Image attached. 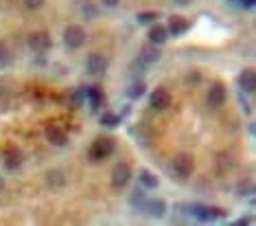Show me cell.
<instances>
[{
    "mask_svg": "<svg viewBox=\"0 0 256 226\" xmlns=\"http://www.w3.org/2000/svg\"><path fill=\"white\" fill-rule=\"evenodd\" d=\"M188 211L193 213V217L202 219V222H212V219H219V217H226V208L221 206H208V204H190Z\"/></svg>",
    "mask_w": 256,
    "mask_h": 226,
    "instance_id": "1",
    "label": "cell"
},
{
    "mask_svg": "<svg viewBox=\"0 0 256 226\" xmlns=\"http://www.w3.org/2000/svg\"><path fill=\"white\" fill-rule=\"evenodd\" d=\"M114 152V138H110V136H98L94 143H92V147H90V158L94 160V163H98V160H103V158H108L110 154Z\"/></svg>",
    "mask_w": 256,
    "mask_h": 226,
    "instance_id": "2",
    "label": "cell"
},
{
    "mask_svg": "<svg viewBox=\"0 0 256 226\" xmlns=\"http://www.w3.org/2000/svg\"><path fill=\"white\" fill-rule=\"evenodd\" d=\"M195 163H193V156L190 154H178L173 158V173L180 178V180H186V178L193 173Z\"/></svg>",
    "mask_w": 256,
    "mask_h": 226,
    "instance_id": "3",
    "label": "cell"
},
{
    "mask_svg": "<svg viewBox=\"0 0 256 226\" xmlns=\"http://www.w3.org/2000/svg\"><path fill=\"white\" fill-rule=\"evenodd\" d=\"M64 42H66L68 49H81L86 42V31H84V27H79V25H70V27H66V31H64Z\"/></svg>",
    "mask_w": 256,
    "mask_h": 226,
    "instance_id": "4",
    "label": "cell"
},
{
    "mask_svg": "<svg viewBox=\"0 0 256 226\" xmlns=\"http://www.w3.org/2000/svg\"><path fill=\"white\" fill-rule=\"evenodd\" d=\"M132 178V167L127 163H116L112 169V184L116 189H123Z\"/></svg>",
    "mask_w": 256,
    "mask_h": 226,
    "instance_id": "5",
    "label": "cell"
},
{
    "mask_svg": "<svg viewBox=\"0 0 256 226\" xmlns=\"http://www.w3.org/2000/svg\"><path fill=\"white\" fill-rule=\"evenodd\" d=\"M28 46L38 53H44V51L50 49V33L48 31H36L28 36Z\"/></svg>",
    "mask_w": 256,
    "mask_h": 226,
    "instance_id": "6",
    "label": "cell"
},
{
    "mask_svg": "<svg viewBox=\"0 0 256 226\" xmlns=\"http://www.w3.org/2000/svg\"><path fill=\"white\" fill-rule=\"evenodd\" d=\"M46 138H48V143L55 145V147H64V145L68 143V132L64 130L62 125L53 123V125L46 127Z\"/></svg>",
    "mask_w": 256,
    "mask_h": 226,
    "instance_id": "7",
    "label": "cell"
},
{
    "mask_svg": "<svg viewBox=\"0 0 256 226\" xmlns=\"http://www.w3.org/2000/svg\"><path fill=\"white\" fill-rule=\"evenodd\" d=\"M149 106L154 110H158V112H162V110H166L168 106H171V95H168L166 88H158L151 92L149 97Z\"/></svg>",
    "mask_w": 256,
    "mask_h": 226,
    "instance_id": "8",
    "label": "cell"
},
{
    "mask_svg": "<svg viewBox=\"0 0 256 226\" xmlns=\"http://www.w3.org/2000/svg\"><path fill=\"white\" fill-rule=\"evenodd\" d=\"M226 97H228V88H226L221 82H214L210 86V90H208V103H210L212 108H219L226 103Z\"/></svg>",
    "mask_w": 256,
    "mask_h": 226,
    "instance_id": "9",
    "label": "cell"
},
{
    "mask_svg": "<svg viewBox=\"0 0 256 226\" xmlns=\"http://www.w3.org/2000/svg\"><path fill=\"white\" fill-rule=\"evenodd\" d=\"M108 66H110L108 57L101 53H92L88 57V62H86V68H88V73H92V75H103L108 71Z\"/></svg>",
    "mask_w": 256,
    "mask_h": 226,
    "instance_id": "10",
    "label": "cell"
},
{
    "mask_svg": "<svg viewBox=\"0 0 256 226\" xmlns=\"http://www.w3.org/2000/svg\"><path fill=\"white\" fill-rule=\"evenodd\" d=\"M142 211L147 213V215H151V217H162L166 213V202L162 198H147Z\"/></svg>",
    "mask_w": 256,
    "mask_h": 226,
    "instance_id": "11",
    "label": "cell"
},
{
    "mask_svg": "<svg viewBox=\"0 0 256 226\" xmlns=\"http://www.w3.org/2000/svg\"><path fill=\"white\" fill-rule=\"evenodd\" d=\"M188 20L182 18V16H171L168 18V27H166V31L171 33V36H182V33L188 31Z\"/></svg>",
    "mask_w": 256,
    "mask_h": 226,
    "instance_id": "12",
    "label": "cell"
},
{
    "mask_svg": "<svg viewBox=\"0 0 256 226\" xmlns=\"http://www.w3.org/2000/svg\"><path fill=\"white\" fill-rule=\"evenodd\" d=\"M238 86H241V90L248 92V95H252L256 90V75H254L252 68H248V71H243L238 75Z\"/></svg>",
    "mask_w": 256,
    "mask_h": 226,
    "instance_id": "13",
    "label": "cell"
},
{
    "mask_svg": "<svg viewBox=\"0 0 256 226\" xmlns=\"http://www.w3.org/2000/svg\"><path fill=\"white\" fill-rule=\"evenodd\" d=\"M147 38H149L151 44L160 46V44H164L166 40H168V31H166V27H162V25H151Z\"/></svg>",
    "mask_w": 256,
    "mask_h": 226,
    "instance_id": "14",
    "label": "cell"
},
{
    "mask_svg": "<svg viewBox=\"0 0 256 226\" xmlns=\"http://www.w3.org/2000/svg\"><path fill=\"white\" fill-rule=\"evenodd\" d=\"M20 165H22V152L16 147H9L7 152H4V167H7L9 171H16Z\"/></svg>",
    "mask_w": 256,
    "mask_h": 226,
    "instance_id": "15",
    "label": "cell"
},
{
    "mask_svg": "<svg viewBox=\"0 0 256 226\" xmlns=\"http://www.w3.org/2000/svg\"><path fill=\"white\" fill-rule=\"evenodd\" d=\"M162 57V53H160V49L156 44H144L142 49H140V60L144 62V64H156Z\"/></svg>",
    "mask_w": 256,
    "mask_h": 226,
    "instance_id": "16",
    "label": "cell"
},
{
    "mask_svg": "<svg viewBox=\"0 0 256 226\" xmlns=\"http://www.w3.org/2000/svg\"><path fill=\"white\" fill-rule=\"evenodd\" d=\"M86 99L90 101L92 110H98V106L106 101V97H103V90L98 86H92V88H86Z\"/></svg>",
    "mask_w": 256,
    "mask_h": 226,
    "instance_id": "17",
    "label": "cell"
},
{
    "mask_svg": "<svg viewBox=\"0 0 256 226\" xmlns=\"http://www.w3.org/2000/svg\"><path fill=\"white\" fill-rule=\"evenodd\" d=\"M144 90H147V86H144V82H132L130 84V88H127V97L130 99H140V97L144 95Z\"/></svg>",
    "mask_w": 256,
    "mask_h": 226,
    "instance_id": "18",
    "label": "cell"
},
{
    "mask_svg": "<svg viewBox=\"0 0 256 226\" xmlns=\"http://www.w3.org/2000/svg\"><path fill=\"white\" fill-rule=\"evenodd\" d=\"M86 99V88H77V90H70V95H68V106L70 108H79L81 103Z\"/></svg>",
    "mask_w": 256,
    "mask_h": 226,
    "instance_id": "19",
    "label": "cell"
},
{
    "mask_svg": "<svg viewBox=\"0 0 256 226\" xmlns=\"http://www.w3.org/2000/svg\"><path fill=\"white\" fill-rule=\"evenodd\" d=\"M140 184L147 189H156L158 187V178H156L149 169H140Z\"/></svg>",
    "mask_w": 256,
    "mask_h": 226,
    "instance_id": "20",
    "label": "cell"
},
{
    "mask_svg": "<svg viewBox=\"0 0 256 226\" xmlns=\"http://www.w3.org/2000/svg\"><path fill=\"white\" fill-rule=\"evenodd\" d=\"M130 202H132V206H134V208L142 211V208H144V202H147V193H144V191H140V189H136V191L132 193Z\"/></svg>",
    "mask_w": 256,
    "mask_h": 226,
    "instance_id": "21",
    "label": "cell"
},
{
    "mask_svg": "<svg viewBox=\"0 0 256 226\" xmlns=\"http://www.w3.org/2000/svg\"><path fill=\"white\" fill-rule=\"evenodd\" d=\"M158 18H160L158 11H140V14L136 16L138 25H154V22L158 20Z\"/></svg>",
    "mask_w": 256,
    "mask_h": 226,
    "instance_id": "22",
    "label": "cell"
},
{
    "mask_svg": "<svg viewBox=\"0 0 256 226\" xmlns=\"http://www.w3.org/2000/svg\"><path fill=\"white\" fill-rule=\"evenodd\" d=\"M11 64V51L7 42H0V66H9Z\"/></svg>",
    "mask_w": 256,
    "mask_h": 226,
    "instance_id": "23",
    "label": "cell"
},
{
    "mask_svg": "<svg viewBox=\"0 0 256 226\" xmlns=\"http://www.w3.org/2000/svg\"><path fill=\"white\" fill-rule=\"evenodd\" d=\"M101 123L106 125V127H116V125L120 123V117H118V114H112V112H106L101 117Z\"/></svg>",
    "mask_w": 256,
    "mask_h": 226,
    "instance_id": "24",
    "label": "cell"
},
{
    "mask_svg": "<svg viewBox=\"0 0 256 226\" xmlns=\"http://www.w3.org/2000/svg\"><path fill=\"white\" fill-rule=\"evenodd\" d=\"M236 193L238 195H252L254 193V184L250 182V180L248 182H238L236 184Z\"/></svg>",
    "mask_w": 256,
    "mask_h": 226,
    "instance_id": "25",
    "label": "cell"
},
{
    "mask_svg": "<svg viewBox=\"0 0 256 226\" xmlns=\"http://www.w3.org/2000/svg\"><path fill=\"white\" fill-rule=\"evenodd\" d=\"M46 178H48L50 184H60V187L64 184V173L62 171H48L46 173Z\"/></svg>",
    "mask_w": 256,
    "mask_h": 226,
    "instance_id": "26",
    "label": "cell"
},
{
    "mask_svg": "<svg viewBox=\"0 0 256 226\" xmlns=\"http://www.w3.org/2000/svg\"><path fill=\"white\" fill-rule=\"evenodd\" d=\"M22 3H24L26 9H40L46 3V0H22Z\"/></svg>",
    "mask_w": 256,
    "mask_h": 226,
    "instance_id": "27",
    "label": "cell"
},
{
    "mask_svg": "<svg viewBox=\"0 0 256 226\" xmlns=\"http://www.w3.org/2000/svg\"><path fill=\"white\" fill-rule=\"evenodd\" d=\"M236 3H238V5H241V7H243V9H252V7H254V3H256V0H236Z\"/></svg>",
    "mask_w": 256,
    "mask_h": 226,
    "instance_id": "28",
    "label": "cell"
},
{
    "mask_svg": "<svg viewBox=\"0 0 256 226\" xmlns=\"http://www.w3.org/2000/svg\"><path fill=\"white\" fill-rule=\"evenodd\" d=\"M84 14H86V16H90V18H94L98 11H96L94 7H90V5H86V7H84Z\"/></svg>",
    "mask_w": 256,
    "mask_h": 226,
    "instance_id": "29",
    "label": "cell"
},
{
    "mask_svg": "<svg viewBox=\"0 0 256 226\" xmlns=\"http://www.w3.org/2000/svg\"><path fill=\"white\" fill-rule=\"evenodd\" d=\"M234 224L236 226H248V224H252V217H241V219H236Z\"/></svg>",
    "mask_w": 256,
    "mask_h": 226,
    "instance_id": "30",
    "label": "cell"
},
{
    "mask_svg": "<svg viewBox=\"0 0 256 226\" xmlns=\"http://www.w3.org/2000/svg\"><path fill=\"white\" fill-rule=\"evenodd\" d=\"M103 5H106V7H116V5H118V0H101Z\"/></svg>",
    "mask_w": 256,
    "mask_h": 226,
    "instance_id": "31",
    "label": "cell"
},
{
    "mask_svg": "<svg viewBox=\"0 0 256 226\" xmlns=\"http://www.w3.org/2000/svg\"><path fill=\"white\" fill-rule=\"evenodd\" d=\"M176 3H178V5H182V7H186V5H190L193 0H176Z\"/></svg>",
    "mask_w": 256,
    "mask_h": 226,
    "instance_id": "32",
    "label": "cell"
},
{
    "mask_svg": "<svg viewBox=\"0 0 256 226\" xmlns=\"http://www.w3.org/2000/svg\"><path fill=\"white\" fill-rule=\"evenodd\" d=\"M2 187H4V180H2V178H0V191H2Z\"/></svg>",
    "mask_w": 256,
    "mask_h": 226,
    "instance_id": "33",
    "label": "cell"
}]
</instances>
